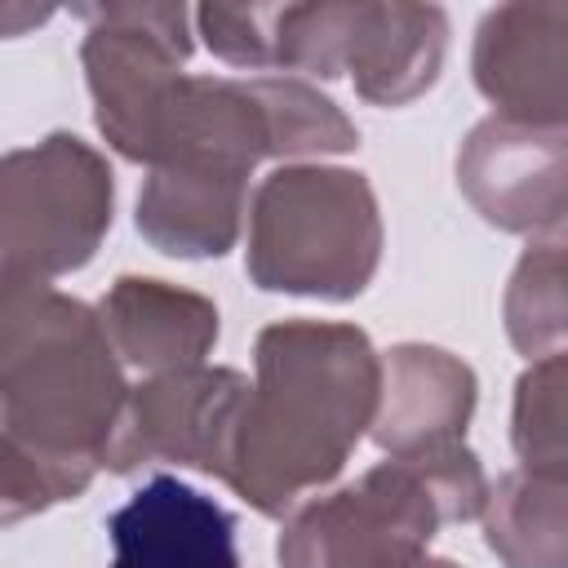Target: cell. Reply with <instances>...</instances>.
Returning a JSON list of instances; mask_svg holds the SVG:
<instances>
[{"label":"cell","instance_id":"8","mask_svg":"<svg viewBox=\"0 0 568 568\" xmlns=\"http://www.w3.org/2000/svg\"><path fill=\"white\" fill-rule=\"evenodd\" d=\"M568 4H497L475 36V84L497 120L564 129L568 115Z\"/></svg>","mask_w":568,"mask_h":568},{"label":"cell","instance_id":"5","mask_svg":"<svg viewBox=\"0 0 568 568\" xmlns=\"http://www.w3.org/2000/svg\"><path fill=\"white\" fill-rule=\"evenodd\" d=\"M448 18L435 4H266V71L351 75L373 106H404L444 67Z\"/></svg>","mask_w":568,"mask_h":568},{"label":"cell","instance_id":"15","mask_svg":"<svg viewBox=\"0 0 568 568\" xmlns=\"http://www.w3.org/2000/svg\"><path fill=\"white\" fill-rule=\"evenodd\" d=\"M506 333L528 355H559L564 342V240H537L519 257L506 288Z\"/></svg>","mask_w":568,"mask_h":568},{"label":"cell","instance_id":"20","mask_svg":"<svg viewBox=\"0 0 568 568\" xmlns=\"http://www.w3.org/2000/svg\"><path fill=\"white\" fill-rule=\"evenodd\" d=\"M413 568H457V564H448V559H417Z\"/></svg>","mask_w":568,"mask_h":568},{"label":"cell","instance_id":"3","mask_svg":"<svg viewBox=\"0 0 568 568\" xmlns=\"http://www.w3.org/2000/svg\"><path fill=\"white\" fill-rule=\"evenodd\" d=\"M488 479L466 444L390 457L355 484L306 497L280 532V568H413L444 524L479 519Z\"/></svg>","mask_w":568,"mask_h":568},{"label":"cell","instance_id":"11","mask_svg":"<svg viewBox=\"0 0 568 568\" xmlns=\"http://www.w3.org/2000/svg\"><path fill=\"white\" fill-rule=\"evenodd\" d=\"M475 413V373L439 346L404 342L382 355V395L373 439L390 457H422L466 439Z\"/></svg>","mask_w":568,"mask_h":568},{"label":"cell","instance_id":"9","mask_svg":"<svg viewBox=\"0 0 568 568\" xmlns=\"http://www.w3.org/2000/svg\"><path fill=\"white\" fill-rule=\"evenodd\" d=\"M457 182L484 222L524 235H559L564 129H528L488 115L457 155Z\"/></svg>","mask_w":568,"mask_h":568},{"label":"cell","instance_id":"19","mask_svg":"<svg viewBox=\"0 0 568 568\" xmlns=\"http://www.w3.org/2000/svg\"><path fill=\"white\" fill-rule=\"evenodd\" d=\"M49 18H53V9H18V4H0V40L22 36V31H31V27L49 22Z\"/></svg>","mask_w":568,"mask_h":568},{"label":"cell","instance_id":"14","mask_svg":"<svg viewBox=\"0 0 568 568\" xmlns=\"http://www.w3.org/2000/svg\"><path fill=\"white\" fill-rule=\"evenodd\" d=\"M484 541L506 568H564V479L506 470L484 501Z\"/></svg>","mask_w":568,"mask_h":568},{"label":"cell","instance_id":"10","mask_svg":"<svg viewBox=\"0 0 568 568\" xmlns=\"http://www.w3.org/2000/svg\"><path fill=\"white\" fill-rule=\"evenodd\" d=\"M106 568H240L235 515L178 475L146 479L111 519Z\"/></svg>","mask_w":568,"mask_h":568},{"label":"cell","instance_id":"1","mask_svg":"<svg viewBox=\"0 0 568 568\" xmlns=\"http://www.w3.org/2000/svg\"><path fill=\"white\" fill-rule=\"evenodd\" d=\"M222 484L262 515L320 493L373 426L382 355L355 324L280 320L257 333Z\"/></svg>","mask_w":568,"mask_h":568},{"label":"cell","instance_id":"12","mask_svg":"<svg viewBox=\"0 0 568 568\" xmlns=\"http://www.w3.org/2000/svg\"><path fill=\"white\" fill-rule=\"evenodd\" d=\"M98 320L111 337V351L146 373L191 368L217 346V306L191 288L120 275L98 306Z\"/></svg>","mask_w":568,"mask_h":568},{"label":"cell","instance_id":"7","mask_svg":"<svg viewBox=\"0 0 568 568\" xmlns=\"http://www.w3.org/2000/svg\"><path fill=\"white\" fill-rule=\"evenodd\" d=\"M244 390L248 377L240 368L191 364L151 373L124 399L106 470L133 475L146 462H178L222 479Z\"/></svg>","mask_w":568,"mask_h":568},{"label":"cell","instance_id":"6","mask_svg":"<svg viewBox=\"0 0 568 568\" xmlns=\"http://www.w3.org/2000/svg\"><path fill=\"white\" fill-rule=\"evenodd\" d=\"M115 182L75 133L0 155V297L80 271L111 226Z\"/></svg>","mask_w":568,"mask_h":568},{"label":"cell","instance_id":"18","mask_svg":"<svg viewBox=\"0 0 568 568\" xmlns=\"http://www.w3.org/2000/svg\"><path fill=\"white\" fill-rule=\"evenodd\" d=\"M53 501L44 497V488L36 484V475L0 444V528L4 524H18V519H27V515H40V510H49Z\"/></svg>","mask_w":568,"mask_h":568},{"label":"cell","instance_id":"2","mask_svg":"<svg viewBox=\"0 0 568 568\" xmlns=\"http://www.w3.org/2000/svg\"><path fill=\"white\" fill-rule=\"evenodd\" d=\"M129 386L93 306L58 288L0 297V444L44 497L75 501L106 466Z\"/></svg>","mask_w":568,"mask_h":568},{"label":"cell","instance_id":"13","mask_svg":"<svg viewBox=\"0 0 568 568\" xmlns=\"http://www.w3.org/2000/svg\"><path fill=\"white\" fill-rule=\"evenodd\" d=\"M248 178L209 169H151L138 195V231L169 257H222L240 240Z\"/></svg>","mask_w":568,"mask_h":568},{"label":"cell","instance_id":"4","mask_svg":"<svg viewBox=\"0 0 568 568\" xmlns=\"http://www.w3.org/2000/svg\"><path fill=\"white\" fill-rule=\"evenodd\" d=\"M382 257L377 195L355 169L288 164L262 178L248 204V280L266 293L346 302Z\"/></svg>","mask_w":568,"mask_h":568},{"label":"cell","instance_id":"17","mask_svg":"<svg viewBox=\"0 0 568 568\" xmlns=\"http://www.w3.org/2000/svg\"><path fill=\"white\" fill-rule=\"evenodd\" d=\"M510 435L524 470L564 479V355H541L519 377Z\"/></svg>","mask_w":568,"mask_h":568},{"label":"cell","instance_id":"16","mask_svg":"<svg viewBox=\"0 0 568 568\" xmlns=\"http://www.w3.org/2000/svg\"><path fill=\"white\" fill-rule=\"evenodd\" d=\"M271 124V155H324L359 146V129L337 111L333 98L288 75H253Z\"/></svg>","mask_w":568,"mask_h":568}]
</instances>
